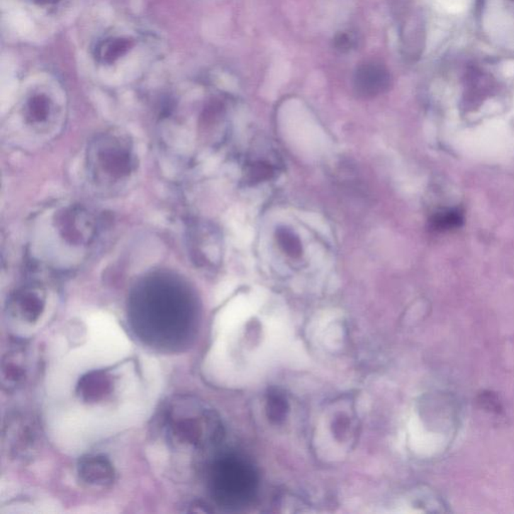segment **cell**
<instances>
[{
  "mask_svg": "<svg viewBox=\"0 0 514 514\" xmlns=\"http://www.w3.org/2000/svg\"><path fill=\"white\" fill-rule=\"evenodd\" d=\"M135 334L149 346L175 351L186 346L196 330L192 301L175 289L149 287L138 294L130 308Z\"/></svg>",
  "mask_w": 514,
  "mask_h": 514,
  "instance_id": "obj_1",
  "label": "cell"
},
{
  "mask_svg": "<svg viewBox=\"0 0 514 514\" xmlns=\"http://www.w3.org/2000/svg\"><path fill=\"white\" fill-rule=\"evenodd\" d=\"M162 430L176 450L202 451L220 441L222 426L214 410L189 395L170 399L162 412Z\"/></svg>",
  "mask_w": 514,
  "mask_h": 514,
  "instance_id": "obj_2",
  "label": "cell"
},
{
  "mask_svg": "<svg viewBox=\"0 0 514 514\" xmlns=\"http://www.w3.org/2000/svg\"><path fill=\"white\" fill-rule=\"evenodd\" d=\"M257 487V473L240 456L226 453L218 456L210 465L209 492L221 508H245L252 501Z\"/></svg>",
  "mask_w": 514,
  "mask_h": 514,
  "instance_id": "obj_3",
  "label": "cell"
},
{
  "mask_svg": "<svg viewBox=\"0 0 514 514\" xmlns=\"http://www.w3.org/2000/svg\"><path fill=\"white\" fill-rule=\"evenodd\" d=\"M4 446L14 459H28L38 451L40 442L38 425L33 417L21 413L9 415L4 421Z\"/></svg>",
  "mask_w": 514,
  "mask_h": 514,
  "instance_id": "obj_4",
  "label": "cell"
},
{
  "mask_svg": "<svg viewBox=\"0 0 514 514\" xmlns=\"http://www.w3.org/2000/svg\"><path fill=\"white\" fill-rule=\"evenodd\" d=\"M28 352L19 342L7 347L2 356L1 386L7 392H13L24 385L28 379Z\"/></svg>",
  "mask_w": 514,
  "mask_h": 514,
  "instance_id": "obj_5",
  "label": "cell"
},
{
  "mask_svg": "<svg viewBox=\"0 0 514 514\" xmlns=\"http://www.w3.org/2000/svg\"><path fill=\"white\" fill-rule=\"evenodd\" d=\"M391 76L387 67L376 60L364 62L354 72V88L359 96L373 98L390 88Z\"/></svg>",
  "mask_w": 514,
  "mask_h": 514,
  "instance_id": "obj_6",
  "label": "cell"
},
{
  "mask_svg": "<svg viewBox=\"0 0 514 514\" xmlns=\"http://www.w3.org/2000/svg\"><path fill=\"white\" fill-rule=\"evenodd\" d=\"M79 479L93 487H108L116 479L114 465L105 455H84L78 463Z\"/></svg>",
  "mask_w": 514,
  "mask_h": 514,
  "instance_id": "obj_7",
  "label": "cell"
},
{
  "mask_svg": "<svg viewBox=\"0 0 514 514\" xmlns=\"http://www.w3.org/2000/svg\"><path fill=\"white\" fill-rule=\"evenodd\" d=\"M45 310L43 294L35 291H21L14 294L9 305L12 318L26 323H35L40 320Z\"/></svg>",
  "mask_w": 514,
  "mask_h": 514,
  "instance_id": "obj_8",
  "label": "cell"
},
{
  "mask_svg": "<svg viewBox=\"0 0 514 514\" xmlns=\"http://www.w3.org/2000/svg\"><path fill=\"white\" fill-rule=\"evenodd\" d=\"M114 389L113 379L108 371H91L79 380L77 392L84 402H100L110 396Z\"/></svg>",
  "mask_w": 514,
  "mask_h": 514,
  "instance_id": "obj_9",
  "label": "cell"
},
{
  "mask_svg": "<svg viewBox=\"0 0 514 514\" xmlns=\"http://www.w3.org/2000/svg\"><path fill=\"white\" fill-rule=\"evenodd\" d=\"M133 43L128 38H113L105 40L96 48V57L101 62L112 64L121 57L126 55L132 48Z\"/></svg>",
  "mask_w": 514,
  "mask_h": 514,
  "instance_id": "obj_10",
  "label": "cell"
},
{
  "mask_svg": "<svg viewBox=\"0 0 514 514\" xmlns=\"http://www.w3.org/2000/svg\"><path fill=\"white\" fill-rule=\"evenodd\" d=\"M289 404L286 398L277 390H272L267 395V414L272 423L281 424L286 419Z\"/></svg>",
  "mask_w": 514,
  "mask_h": 514,
  "instance_id": "obj_11",
  "label": "cell"
},
{
  "mask_svg": "<svg viewBox=\"0 0 514 514\" xmlns=\"http://www.w3.org/2000/svg\"><path fill=\"white\" fill-rule=\"evenodd\" d=\"M463 213L458 209L443 210L438 212L431 218L432 228L438 231L450 230L462 225Z\"/></svg>",
  "mask_w": 514,
  "mask_h": 514,
  "instance_id": "obj_12",
  "label": "cell"
},
{
  "mask_svg": "<svg viewBox=\"0 0 514 514\" xmlns=\"http://www.w3.org/2000/svg\"><path fill=\"white\" fill-rule=\"evenodd\" d=\"M276 238L284 252L289 257H298L303 252L301 243L298 236L294 235L289 229L279 228V230L276 231Z\"/></svg>",
  "mask_w": 514,
  "mask_h": 514,
  "instance_id": "obj_13",
  "label": "cell"
},
{
  "mask_svg": "<svg viewBox=\"0 0 514 514\" xmlns=\"http://www.w3.org/2000/svg\"><path fill=\"white\" fill-rule=\"evenodd\" d=\"M28 106H30L31 114L38 118L45 117L48 114V108H50L48 99L43 95H38L31 98Z\"/></svg>",
  "mask_w": 514,
  "mask_h": 514,
  "instance_id": "obj_14",
  "label": "cell"
},
{
  "mask_svg": "<svg viewBox=\"0 0 514 514\" xmlns=\"http://www.w3.org/2000/svg\"><path fill=\"white\" fill-rule=\"evenodd\" d=\"M335 47L341 50H349L350 48L353 47V40H352L351 36L346 35V33H341L335 38Z\"/></svg>",
  "mask_w": 514,
  "mask_h": 514,
  "instance_id": "obj_15",
  "label": "cell"
},
{
  "mask_svg": "<svg viewBox=\"0 0 514 514\" xmlns=\"http://www.w3.org/2000/svg\"><path fill=\"white\" fill-rule=\"evenodd\" d=\"M35 4H40V6H45V4H54L59 2L60 0H33Z\"/></svg>",
  "mask_w": 514,
  "mask_h": 514,
  "instance_id": "obj_16",
  "label": "cell"
}]
</instances>
